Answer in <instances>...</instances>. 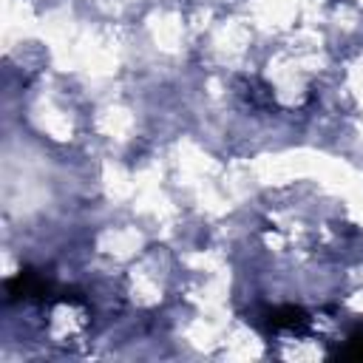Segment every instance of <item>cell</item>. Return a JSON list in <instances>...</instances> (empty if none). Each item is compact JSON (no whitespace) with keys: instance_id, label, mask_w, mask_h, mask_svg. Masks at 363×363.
<instances>
[{"instance_id":"6da1fadb","label":"cell","mask_w":363,"mask_h":363,"mask_svg":"<svg viewBox=\"0 0 363 363\" xmlns=\"http://www.w3.org/2000/svg\"><path fill=\"white\" fill-rule=\"evenodd\" d=\"M306 323V315L295 306H284V309H275L269 315V326L272 329H301Z\"/></svg>"},{"instance_id":"7a4b0ae2","label":"cell","mask_w":363,"mask_h":363,"mask_svg":"<svg viewBox=\"0 0 363 363\" xmlns=\"http://www.w3.org/2000/svg\"><path fill=\"white\" fill-rule=\"evenodd\" d=\"M340 357H352V360H363V335H352L349 346L340 352Z\"/></svg>"}]
</instances>
